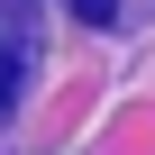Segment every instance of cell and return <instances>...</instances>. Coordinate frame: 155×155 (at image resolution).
<instances>
[{"label": "cell", "mask_w": 155, "mask_h": 155, "mask_svg": "<svg viewBox=\"0 0 155 155\" xmlns=\"http://www.w3.org/2000/svg\"><path fill=\"white\" fill-rule=\"evenodd\" d=\"M28 64H37V0H0V128L28 91Z\"/></svg>", "instance_id": "6da1fadb"}, {"label": "cell", "mask_w": 155, "mask_h": 155, "mask_svg": "<svg viewBox=\"0 0 155 155\" xmlns=\"http://www.w3.org/2000/svg\"><path fill=\"white\" fill-rule=\"evenodd\" d=\"M73 9H82L91 28H110V18H119V0H73Z\"/></svg>", "instance_id": "7a4b0ae2"}]
</instances>
